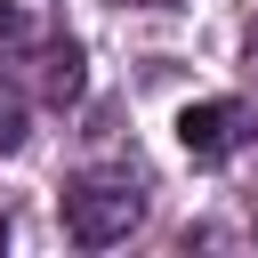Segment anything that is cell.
Segmentation results:
<instances>
[{"instance_id": "cell-1", "label": "cell", "mask_w": 258, "mask_h": 258, "mask_svg": "<svg viewBox=\"0 0 258 258\" xmlns=\"http://www.w3.org/2000/svg\"><path fill=\"white\" fill-rule=\"evenodd\" d=\"M129 226H137V185H129V177H81V185L64 194V234H73L81 250L121 242Z\"/></svg>"}, {"instance_id": "cell-2", "label": "cell", "mask_w": 258, "mask_h": 258, "mask_svg": "<svg viewBox=\"0 0 258 258\" xmlns=\"http://www.w3.org/2000/svg\"><path fill=\"white\" fill-rule=\"evenodd\" d=\"M234 137H242V105H234V97H210V105H185V113H177V145H185L194 161L234 153Z\"/></svg>"}, {"instance_id": "cell-3", "label": "cell", "mask_w": 258, "mask_h": 258, "mask_svg": "<svg viewBox=\"0 0 258 258\" xmlns=\"http://www.w3.org/2000/svg\"><path fill=\"white\" fill-rule=\"evenodd\" d=\"M16 145H24V97L0 81V153H16Z\"/></svg>"}, {"instance_id": "cell-4", "label": "cell", "mask_w": 258, "mask_h": 258, "mask_svg": "<svg viewBox=\"0 0 258 258\" xmlns=\"http://www.w3.org/2000/svg\"><path fill=\"white\" fill-rule=\"evenodd\" d=\"M0 234H8V226H0Z\"/></svg>"}, {"instance_id": "cell-5", "label": "cell", "mask_w": 258, "mask_h": 258, "mask_svg": "<svg viewBox=\"0 0 258 258\" xmlns=\"http://www.w3.org/2000/svg\"><path fill=\"white\" fill-rule=\"evenodd\" d=\"M153 8H161V0H153Z\"/></svg>"}]
</instances>
